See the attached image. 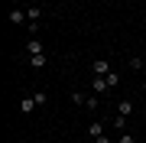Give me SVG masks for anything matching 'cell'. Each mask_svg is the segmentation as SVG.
I'll list each match as a JSON object with an SVG mask.
<instances>
[{"instance_id":"12","label":"cell","mask_w":146,"mask_h":143,"mask_svg":"<svg viewBox=\"0 0 146 143\" xmlns=\"http://www.w3.org/2000/svg\"><path fill=\"white\" fill-rule=\"evenodd\" d=\"M117 85H120V75L110 72V75H107V88H117Z\"/></svg>"},{"instance_id":"17","label":"cell","mask_w":146,"mask_h":143,"mask_svg":"<svg viewBox=\"0 0 146 143\" xmlns=\"http://www.w3.org/2000/svg\"><path fill=\"white\" fill-rule=\"evenodd\" d=\"M94 143H110V137H107V133H101V137H94Z\"/></svg>"},{"instance_id":"15","label":"cell","mask_w":146,"mask_h":143,"mask_svg":"<svg viewBox=\"0 0 146 143\" xmlns=\"http://www.w3.org/2000/svg\"><path fill=\"white\" fill-rule=\"evenodd\" d=\"M46 101H49V94H46V91H36V104L42 107V104H46Z\"/></svg>"},{"instance_id":"16","label":"cell","mask_w":146,"mask_h":143,"mask_svg":"<svg viewBox=\"0 0 146 143\" xmlns=\"http://www.w3.org/2000/svg\"><path fill=\"white\" fill-rule=\"evenodd\" d=\"M117 143H136V137H133V133H120V140Z\"/></svg>"},{"instance_id":"10","label":"cell","mask_w":146,"mask_h":143,"mask_svg":"<svg viewBox=\"0 0 146 143\" xmlns=\"http://www.w3.org/2000/svg\"><path fill=\"white\" fill-rule=\"evenodd\" d=\"M130 69H133V72H143V69H146V59L133 55V59H130Z\"/></svg>"},{"instance_id":"11","label":"cell","mask_w":146,"mask_h":143,"mask_svg":"<svg viewBox=\"0 0 146 143\" xmlns=\"http://www.w3.org/2000/svg\"><path fill=\"white\" fill-rule=\"evenodd\" d=\"M84 101H88V98H84L81 91H72V104H78V107H84Z\"/></svg>"},{"instance_id":"2","label":"cell","mask_w":146,"mask_h":143,"mask_svg":"<svg viewBox=\"0 0 146 143\" xmlns=\"http://www.w3.org/2000/svg\"><path fill=\"white\" fill-rule=\"evenodd\" d=\"M36 107H39V104H36V94H29V98L20 101V114H33Z\"/></svg>"},{"instance_id":"8","label":"cell","mask_w":146,"mask_h":143,"mask_svg":"<svg viewBox=\"0 0 146 143\" xmlns=\"http://www.w3.org/2000/svg\"><path fill=\"white\" fill-rule=\"evenodd\" d=\"M42 49H46V46H42L39 39H29V43H26V52H29V55H39Z\"/></svg>"},{"instance_id":"9","label":"cell","mask_w":146,"mask_h":143,"mask_svg":"<svg viewBox=\"0 0 146 143\" xmlns=\"http://www.w3.org/2000/svg\"><path fill=\"white\" fill-rule=\"evenodd\" d=\"M29 65H33V69H46V52H39V55H29Z\"/></svg>"},{"instance_id":"14","label":"cell","mask_w":146,"mask_h":143,"mask_svg":"<svg viewBox=\"0 0 146 143\" xmlns=\"http://www.w3.org/2000/svg\"><path fill=\"white\" fill-rule=\"evenodd\" d=\"M98 104H101V101H98V98H91V94H88V101H84V107H88V111H94V107H98Z\"/></svg>"},{"instance_id":"13","label":"cell","mask_w":146,"mask_h":143,"mask_svg":"<svg viewBox=\"0 0 146 143\" xmlns=\"http://www.w3.org/2000/svg\"><path fill=\"white\" fill-rule=\"evenodd\" d=\"M123 127H127V117H120V114H117V117H114V130L123 133Z\"/></svg>"},{"instance_id":"3","label":"cell","mask_w":146,"mask_h":143,"mask_svg":"<svg viewBox=\"0 0 146 143\" xmlns=\"http://www.w3.org/2000/svg\"><path fill=\"white\" fill-rule=\"evenodd\" d=\"M94 94H104V91H107V75H94Z\"/></svg>"},{"instance_id":"19","label":"cell","mask_w":146,"mask_h":143,"mask_svg":"<svg viewBox=\"0 0 146 143\" xmlns=\"http://www.w3.org/2000/svg\"><path fill=\"white\" fill-rule=\"evenodd\" d=\"M143 78H146V69H143Z\"/></svg>"},{"instance_id":"18","label":"cell","mask_w":146,"mask_h":143,"mask_svg":"<svg viewBox=\"0 0 146 143\" xmlns=\"http://www.w3.org/2000/svg\"><path fill=\"white\" fill-rule=\"evenodd\" d=\"M143 91H146V78H143Z\"/></svg>"},{"instance_id":"4","label":"cell","mask_w":146,"mask_h":143,"mask_svg":"<svg viewBox=\"0 0 146 143\" xmlns=\"http://www.w3.org/2000/svg\"><path fill=\"white\" fill-rule=\"evenodd\" d=\"M7 20H10V23H29V20H26V10H16V7L10 10V16H7Z\"/></svg>"},{"instance_id":"5","label":"cell","mask_w":146,"mask_h":143,"mask_svg":"<svg viewBox=\"0 0 146 143\" xmlns=\"http://www.w3.org/2000/svg\"><path fill=\"white\" fill-rule=\"evenodd\" d=\"M117 114L120 117H130L133 114V101H120V104H117Z\"/></svg>"},{"instance_id":"6","label":"cell","mask_w":146,"mask_h":143,"mask_svg":"<svg viewBox=\"0 0 146 143\" xmlns=\"http://www.w3.org/2000/svg\"><path fill=\"white\" fill-rule=\"evenodd\" d=\"M88 133H91V140L101 137V133H104V124H101V120H91V124H88Z\"/></svg>"},{"instance_id":"1","label":"cell","mask_w":146,"mask_h":143,"mask_svg":"<svg viewBox=\"0 0 146 143\" xmlns=\"http://www.w3.org/2000/svg\"><path fill=\"white\" fill-rule=\"evenodd\" d=\"M91 72L94 75H110V62H107V59H94V62H91Z\"/></svg>"},{"instance_id":"7","label":"cell","mask_w":146,"mask_h":143,"mask_svg":"<svg viewBox=\"0 0 146 143\" xmlns=\"http://www.w3.org/2000/svg\"><path fill=\"white\" fill-rule=\"evenodd\" d=\"M39 16H42V10H39L36 3H33V7H26V20H29V23H39Z\"/></svg>"}]
</instances>
